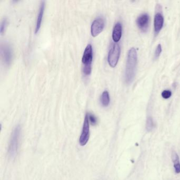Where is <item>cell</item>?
I'll list each match as a JSON object with an SVG mask.
<instances>
[{
    "mask_svg": "<svg viewBox=\"0 0 180 180\" xmlns=\"http://www.w3.org/2000/svg\"><path fill=\"white\" fill-rule=\"evenodd\" d=\"M137 63V54L134 48H132L128 51L126 70L125 74V80L126 84H130L133 82L135 76L136 66Z\"/></svg>",
    "mask_w": 180,
    "mask_h": 180,
    "instance_id": "cell-1",
    "label": "cell"
},
{
    "mask_svg": "<svg viewBox=\"0 0 180 180\" xmlns=\"http://www.w3.org/2000/svg\"><path fill=\"white\" fill-rule=\"evenodd\" d=\"M21 128L19 125L15 127L11 135L8 153L11 158H15L17 154L20 141Z\"/></svg>",
    "mask_w": 180,
    "mask_h": 180,
    "instance_id": "cell-2",
    "label": "cell"
},
{
    "mask_svg": "<svg viewBox=\"0 0 180 180\" xmlns=\"http://www.w3.org/2000/svg\"><path fill=\"white\" fill-rule=\"evenodd\" d=\"M93 58V53L92 46L91 44H88L84 51L82 58V62L83 64L82 69L84 74L86 76H88L91 74Z\"/></svg>",
    "mask_w": 180,
    "mask_h": 180,
    "instance_id": "cell-3",
    "label": "cell"
},
{
    "mask_svg": "<svg viewBox=\"0 0 180 180\" xmlns=\"http://www.w3.org/2000/svg\"><path fill=\"white\" fill-rule=\"evenodd\" d=\"M121 54V48L119 44L112 45L108 54V62L111 67H116Z\"/></svg>",
    "mask_w": 180,
    "mask_h": 180,
    "instance_id": "cell-4",
    "label": "cell"
},
{
    "mask_svg": "<svg viewBox=\"0 0 180 180\" xmlns=\"http://www.w3.org/2000/svg\"><path fill=\"white\" fill-rule=\"evenodd\" d=\"M89 119L88 114L86 113L85 119H84V124L82 126V134L79 138V144L80 145H86L88 142L89 141V137H90V125H89Z\"/></svg>",
    "mask_w": 180,
    "mask_h": 180,
    "instance_id": "cell-5",
    "label": "cell"
},
{
    "mask_svg": "<svg viewBox=\"0 0 180 180\" xmlns=\"http://www.w3.org/2000/svg\"><path fill=\"white\" fill-rule=\"evenodd\" d=\"M105 27V21L103 18L99 17L94 20L91 26V33L93 37L101 33Z\"/></svg>",
    "mask_w": 180,
    "mask_h": 180,
    "instance_id": "cell-6",
    "label": "cell"
},
{
    "mask_svg": "<svg viewBox=\"0 0 180 180\" xmlns=\"http://www.w3.org/2000/svg\"><path fill=\"white\" fill-rule=\"evenodd\" d=\"M1 53L4 63L6 65H9L12 61V50L9 45L8 44H3L1 48Z\"/></svg>",
    "mask_w": 180,
    "mask_h": 180,
    "instance_id": "cell-7",
    "label": "cell"
},
{
    "mask_svg": "<svg viewBox=\"0 0 180 180\" xmlns=\"http://www.w3.org/2000/svg\"><path fill=\"white\" fill-rule=\"evenodd\" d=\"M136 24L142 32H146L148 30L150 24V17L148 14L143 13L139 16L136 20Z\"/></svg>",
    "mask_w": 180,
    "mask_h": 180,
    "instance_id": "cell-8",
    "label": "cell"
},
{
    "mask_svg": "<svg viewBox=\"0 0 180 180\" xmlns=\"http://www.w3.org/2000/svg\"><path fill=\"white\" fill-rule=\"evenodd\" d=\"M164 24V17L160 12L156 13L154 17V27L156 35H158L162 30Z\"/></svg>",
    "mask_w": 180,
    "mask_h": 180,
    "instance_id": "cell-9",
    "label": "cell"
},
{
    "mask_svg": "<svg viewBox=\"0 0 180 180\" xmlns=\"http://www.w3.org/2000/svg\"><path fill=\"white\" fill-rule=\"evenodd\" d=\"M122 35V25L120 22H117L113 27L112 37L115 42H118L121 40Z\"/></svg>",
    "mask_w": 180,
    "mask_h": 180,
    "instance_id": "cell-10",
    "label": "cell"
},
{
    "mask_svg": "<svg viewBox=\"0 0 180 180\" xmlns=\"http://www.w3.org/2000/svg\"><path fill=\"white\" fill-rule=\"evenodd\" d=\"M45 3L44 1H42L41 3L40 4V7L39 11L38 13V15L37 19V22H36V25H35V33H37L42 23V19H43V16L44 14V11H45Z\"/></svg>",
    "mask_w": 180,
    "mask_h": 180,
    "instance_id": "cell-11",
    "label": "cell"
},
{
    "mask_svg": "<svg viewBox=\"0 0 180 180\" xmlns=\"http://www.w3.org/2000/svg\"><path fill=\"white\" fill-rule=\"evenodd\" d=\"M172 160L174 164V168L175 169V172L176 173H180V162L179 160V158L178 156L177 153L175 152H173L172 155Z\"/></svg>",
    "mask_w": 180,
    "mask_h": 180,
    "instance_id": "cell-12",
    "label": "cell"
},
{
    "mask_svg": "<svg viewBox=\"0 0 180 180\" xmlns=\"http://www.w3.org/2000/svg\"><path fill=\"white\" fill-rule=\"evenodd\" d=\"M100 101H101L102 105L104 107L108 106L109 103H110V96H109L108 92L107 90H105L102 93Z\"/></svg>",
    "mask_w": 180,
    "mask_h": 180,
    "instance_id": "cell-13",
    "label": "cell"
},
{
    "mask_svg": "<svg viewBox=\"0 0 180 180\" xmlns=\"http://www.w3.org/2000/svg\"><path fill=\"white\" fill-rule=\"evenodd\" d=\"M154 127V123L152 117H148L146 119V129L148 132H151Z\"/></svg>",
    "mask_w": 180,
    "mask_h": 180,
    "instance_id": "cell-14",
    "label": "cell"
},
{
    "mask_svg": "<svg viewBox=\"0 0 180 180\" xmlns=\"http://www.w3.org/2000/svg\"><path fill=\"white\" fill-rule=\"evenodd\" d=\"M8 25V20L5 18L2 21L1 24V27H0V32L1 34L3 35V33L5 31V29L7 28Z\"/></svg>",
    "mask_w": 180,
    "mask_h": 180,
    "instance_id": "cell-15",
    "label": "cell"
},
{
    "mask_svg": "<svg viewBox=\"0 0 180 180\" xmlns=\"http://www.w3.org/2000/svg\"><path fill=\"white\" fill-rule=\"evenodd\" d=\"M88 116V119H89V122L92 124V125H96L97 123V119L96 117L94 115V114L91 113H87Z\"/></svg>",
    "mask_w": 180,
    "mask_h": 180,
    "instance_id": "cell-16",
    "label": "cell"
},
{
    "mask_svg": "<svg viewBox=\"0 0 180 180\" xmlns=\"http://www.w3.org/2000/svg\"><path fill=\"white\" fill-rule=\"evenodd\" d=\"M162 51V46L160 44L158 45V46L156 48L155 51V54H154V58L155 59H157L158 58H159L160 56V53Z\"/></svg>",
    "mask_w": 180,
    "mask_h": 180,
    "instance_id": "cell-17",
    "label": "cell"
},
{
    "mask_svg": "<svg viewBox=\"0 0 180 180\" xmlns=\"http://www.w3.org/2000/svg\"><path fill=\"white\" fill-rule=\"evenodd\" d=\"M171 95H172V92L169 90H165L162 93V96L163 98H170Z\"/></svg>",
    "mask_w": 180,
    "mask_h": 180,
    "instance_id": "cell-18",
    "label": "cell"
}]
</instances>
